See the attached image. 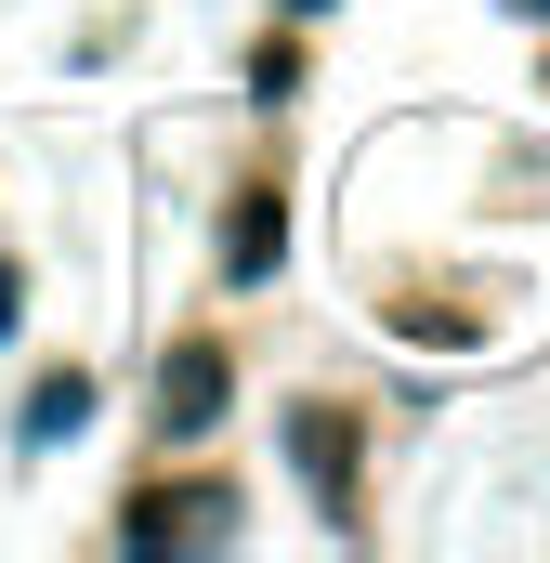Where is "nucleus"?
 <instances>
[{
  "instance_id": "1",
  "label": "nucleus",
  "mask_w": 550,
  "mask_h": 563,
  "mask_svg": "<svg viewBox=\"0 0 550 563\" xmlns=\"http://www.w3.org/2000/svg\"><path fill=\"white\" fill-rule=\"evenodd\" d=\"M263 106L301 119L237 263L301 250L394 367H498L550 328V0H275Z\"/></svg>"
}]
</instances>
